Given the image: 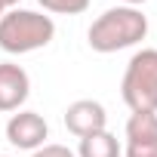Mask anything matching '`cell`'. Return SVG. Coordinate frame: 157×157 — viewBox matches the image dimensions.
I'll use <instances>...</instances> for the list:
<instances>
[{
  "label": "cell",
  "mask_w": 157,
  "mask_h": 157,
  "mask_svg": "<svg viewBox=\"0 0 157 157\" xmlns=\"http://www.w3.org/2000/svg\"><path fill=\"white\" fill-rule=\"evenodd\" d=\"M120 154H123V148L108 129L83 136L80 145H77V157H120Z\"/></svg>",
  "instance_id": "ba28073f"
},
{
  "label": "cell",
  "mask_w": 157,
  "mask_h": 157,
  "mask_svg": "<svg viewBox=\"0 0 157 157\" xmlns=\"http://www.w3.org/2000/svg\"><path fill=\"white\" fill-rule=\"evenodd\" d=\"M126 157H157V114L132 111L126 120Z\"/></svg>",
  "instance_id": "5b68a950"
},
{
  "label": "cell",
  "mask_w": 157,
  "mask_h": 157,
  "mask_svg": "<svg viewBox=\"0 0 157 157\" xmlns=\"http://www.w3.org/2000/svg\"><path fill=\"white\" fill-rule=\"evenodd\" d=\"M31 157H77L68 145H40Z\"/></svg>",
  "instance_id": "30bf717a"
},
{
  "label": "cell",
  "mask_w": 157,
  "mask_h": 157,
  "mask_svg": "<svg viewBox=\"0 0 157 157\" xmlns=\"http://www.w3.org/2000/svg\"><path fill=\"white\" fill-rule=\"evenodd\" d=\"M3 13H6V10H3V6H0V16H3Z\"/></svg>",
  "instance_id": "4fadbf2b"
},
{
  "label": "cell",
  "mask_w": 157,
  "mask_h": 157,
  "mask_svg": "<svg viewBox=\"0 0 157 157\" xmlns=\"http://www.w3.org/2000/svg\"><path fill=\"white\" fill-rule=\"evenodd\" d=\"M65 126H68V132H74L77 139L93 136V132H102V129L108 126L105 105L96 102V99H77V102H71L68 111H65Z\"/></svg>",
  "instance_id": "8992f818"
},
{
  "label": "cell",
  "mask_w": 157,
  "mask_h": 157,
  "mask_svg": "<svg viewBox=\"0 0 157 157\" xmlns=\"http://www.w3.org/2000/svg\"><path fill=\"white\" fill-rule=\"evenodd\" d=\"M120 96L129 111H154L157 114V49H139L120 80Z\"/></svg>",
  "instance_id": "3957f363"
},
{
  "label": "cell",
  "mask_w": 157,
  "mask_h": 157,
  "mask_svg": "<svg viewBox=\"0 0 157 157\" xmlns=\"http://www.w3.org/2000/svg\"><path fill=\"white\" fill-rule=\"evenodd\" d=\"M16 3H22V0H0V6H3V10H16Z\"/></svg>",
  "instance_id": "8fae6325"
},
{
  "label": "cell",
  "mask_w": 157,
  "mask_h": 157,
  "mask_svg": "<svg viewBox=\"0 0 157 157\" xmlns=\"http://www.w3.org/2000/svg\"><path fill=\"white\" fill-rule=\"evenodd\" d=\"M31 93V77L22 65L0 62V111H19Z\"/></svg>",
  "instance_id": "52a82bcc"
},
{
  "label": "cell",
  "mask_w": 157,
  "mask_h": 157,
  "mask_svg": "<svg viewBox=\"0 0 157 157\" xmlns=\"http://www.w3.org/2000/svg\"><path fill=\"white\" fill-rule=\"evenodd\" d=\"M56 37V22L34 10H6L0 16V49L10 56H25L49 46Z\"/></svg>",
  "instance_id": "7a4b0ae2"
},
{
  "label": "cell",
  "mask_w": 157,
  "mask_h": 157,
  "mask_svg": "<svg viewBox=\"0 0 157 157\" xmlns=\"http://www.w3.org/2000/svg\"><path fill=\"white\" fill-rule=\"evenodd\" d=\"M148 34V16L136 6H111L90 25V46L96 52H117L136 46Z\"/></svg>",
  "instance_id": "6da1fadb"
},
{
  "label": "cell",
  "mask_w": 157,
  "mask_h": 157,
  "mask_svg": "<svg viewBox=\"0 0 157 157\" xmlns=\"http://www.w3.org/2000/svg\"><path fill=\"white\" fill-rule=\"evenodd\" d=\"M46 13H59V16H80L90 10L93 0H37Z\"/></svg>",
  "instance_id": "9c48e42d"
},
{
  "label": "cell",
  "mask_w": 157,
  "mask_h": 157,
  "mask_svg": "<svg viewBox=\"0 0 157 157\" xmlns=\"http://www.w3.org/2000/svg\"><path fill=\"white\" fill-rule=\"evenodd\" d=\"M0 157H10V154H0Z\"/></svg>",
  "instance_id": "5bb4252c"
},
{
  "label": "cell",
  "mask_w": 157,
  "mask_h": 157,
  "mask_svg": "<svg viewBox=\"0 0 157 157\" xmlns=\"http://www.w3.org/2000/svg\"><path fill=\"white\" fill-rule=\"evenodd\" d=\"M46 136H49V126H46V120L37 111H19L6 123L10 145L22 148V151H37L40 145H46Z\"/></svg>",
  "instance_id": "277c9868"
},
{
  "label": "cell",
  "mask_w": 157,
  "mask_h": 157,
  "mask_svg": "<svg viewBox=\"0 0 157 157\" xmlns=\"http://www.w3.org/2000/svg\"><path fill=\"white\" fill-rule=\"evenodd\" d=\"M142 3H145V0H126V6H136V10H139Z\"/></svg>",
  "instance_id": "7c38bea8"
}]
</instances>
